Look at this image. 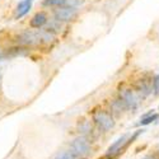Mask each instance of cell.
I'll return each instance as SVG.
<instances>
[{
    "label": "cell",
    "instance_id": "2",
    "mask_svg": "<svg viewBox=\"0 0 159 159\" xmlns=\"http://www.w3.org/2000/svg\"><path fill=\"white\" fill-rule=\"evenodd\" d=\"M93 121L102 131H110L111 129L115 127L113 117L108 112L104 111H96L93 113Z\"/></svg>",
    "mask_w": 159,
    "mask_h": 159
},
{
    "label": "cell",
    "instance_id": "10",
    "mask_svg": "<svg viewBox=\"0 0 159 159\" xmlns=\"http://www.w3.org/2000/svg\"><path fill=\"white\" fill-rule=\"evenodd\" d=\"M125 110H126V106L124 104V102H122L120 98L112 101V103H111V111H112L113 113H116V115H121Z\"/></svg>",
    "mask_w": 159,
    "mask_h": 159
},
{
    "label": "cell",
    "instance_id": "3",
    "mask_svg": "<svg viewBox=\"0 0 159 159\" xmlns=\"http://www.w3.org/2000/svg\"><path fill=\"white\" fill-rule=\"evenodd\" d=\"M17 42L23 46H33L42 42L41 32H32V31H24L17 37Z\"/></svg>",
    "mask_w": 159,
    "mask_h": 159
},
{
    "label": "cell",
    "instance_id": "14",
    "mask_svg": "<svg viewBox=\"0 0 159 159\" xmlns=\"http://www.w3.org/2000/svg\"><path fill=\"white\" fill-rule=\"evenodd\" d=\"M55 159H75V157L71 154V152H62L59 155H56Z\"/></svg>",
    "mask_w": 159,
    "mask_h": 159
},
{
    "label": "cell",
    "instance_id": "12",
    "mask_svg": "<svg viewBox=\"0 0 159 159\" xmlns=\"http://www.w3.org/2000/svg\"><path fill=\"white\" fill-rule=\"evenodd\" d=\"M158 117H159V116H158L157 113H152V115H149V116H145V117H143V118H141L140 125H143V126L149 125V124L154 122L155 120H158Z\"/></svg>",
    "mask_w": 159,
    "mask_h": 159
},
{
    "label": "cell",
    "instance_id": "1",
    "mask_svg": "<svg viewBox=\"0 0 159 159\" xmlns=\"http://www.w3.org/2000/svg\"><path fill=\"white\" fill-rule=\"evenodd\" d=\"M70 152L75 158H80V159H85L90 155V145L89 141L84 138V136H78L73 140L71 145H70Z\"/></svg>",
    "mask_w": 159,
    "mask_h": 159
},
{
    "label": "cell",
    "instance_id": "9",
    "mask_svg": "<svg viewBox=\"0 0 159 159\" xmlns=\"http://www.w3.org/2000/svg\"><path fill=\"white\" fill-rule=\"evenodd\" d=\"M125 141H126V136L124 135V136H121V138H118L111 147L108 148V150H107V155H115V154H117V153H120L121 152V148L125 145Z\"/></svg>",
    "mask_w": 159,
    "mask_h": 159
},
{
    "label": "cell",
    "instance_id": "11",
    "mask_svg": "<svg viewBox=\"0 0 159 159\" xmlns=\"http://www.w3.org/2000/svg\"><path fill=\"white\" fill-rule=\"evenodd\" d=\"M68 3V0H42L43 7H65V4Z\"/></svg>",
    "mask_w": 159,
    "mask_h": 159
},
{
    "label": "cell",
    "instance_id": "4",
    "mask_svg": "<svg viewBox=\"0 0 159 159\" xmlns=\"http://www.w3.org/2000/svg\"><path fill=\"white\" fill-rule=\"evenodd\" d=\"M78 14V10L75 7H61L54 11V17L57 22H70Z\"/></svg>",
    "mask_w": 159,
    "mask_h": 159
},
{
    "label": "cell",
    "instance_id": "15",
    "mask_svg": "<svg viewBox=\"0 0 159 159\" xmlns=\"http://www.w3.org/2000/svg\"><path fill=\"white\" fill-rule=\"evenodd\" d=\"M143 159H159V158H157L155 155H147V157H144Z\"/></svg>",
    "mask_w": 159,
    "mask_h": 159
},
{
    "label": "cell",
    "instance_id": "6",
    "mask_svg": "<svg viewBox=\"0 0 159 159\" xmlns=\"http://www.w3.org/2000/svg\"><path fill=\"white\" fill-rule=\"evenodd\" d=\"M135 88H136L138 93L143 98H145V97H148L152 93V90H153V82L147 80V79H140V80L136 83Z\"/></svg>",
    "mask_w": 159,
    "mask_h": 159
},
{
    "label": "cell",
    "instance_id": "7",
    "mask_svg": "<svg viewBox=\"0 0 159 159\" xmlns=\"http://www.w3.org/2000/svg\"><path fill=\"white\" fill-rule=\"evenodd\" d=\"M46 23H47V16L43 11L36 13V14L32 17V19L30 20L31 28H42Z\"/></svg>",
    "mask_w": 159,
    "mask_h": 159
},
{
    "label": "cell",
    "instance_id": "13",
    "mask_svg": "<svg viewBox=\"0 0 159 159\" xmlns=\"http://www.w3.org/2000/svg\"><path fill=\"white\" fill-rule=\"evenodd\" d=\"M153 90L155 96L159 94V74L153 78Z\"/></svg>",
    "mask_w": 159,
    "mask_h": 159
},
{
    "label": "cell",
    "instance_id": "5",
    "mask_svg": "<svg viewBox=\"0 0 159 159\" xmlns=\"http://www.w3.org/2000/svg\"><path fill=\"white\" fill-rule=\"evenodd\" d=\"M120 99L124 102V104L126 106L127 110L135 111L138 108V104H139L138 97L135 96V93L131 89H122V90H120Z\"/></svg>",
    "mask_w": 159,
    "mask_h": 159
},
{
    "label": "cell",
    "instance_id": "8",
    "mask_svg": "<svg viewBox=\"0 0 159 159\" xmlns=\"http://www.w3.org/2000/svg\"><path fill=\"white\" fill-rule=\"evenodd\" d=\"M32 2L33 0H22L19 2V4L17 5V13H16V19H19L22 17H24L27 13L31 10L32 8Z\"/></svg>",
    "mask_w": 159,
    "mask_h": 159
}]
</instances>
